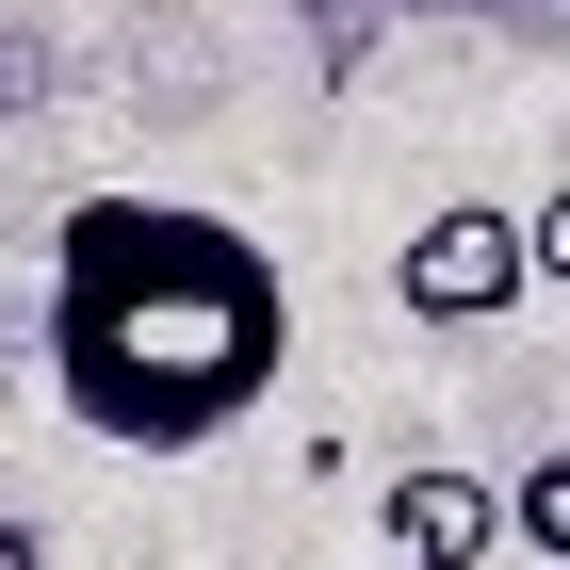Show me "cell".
I'll return each mask as SVG.
<instances>
[{"mask_svg": "<svg viewBox=\"0 0 570 570\" xmlns=\"http://www.w3.org/2000/svg\"><path fill=\"white\" fill-rule=\"evenodd\" d=\"M294 375V294L196 196H82L49 228V392L115 456H196Z\"/></svg>", "mask_w": 570, "mask_h": 570, "instance_id": "cell-1", "label": "cell"}, {"mask_svg": "<svg viewBox=\"0 0 570 570\" xmlns=\"http://www.w3.org/2000/svg\"><path fill=\"white\" fill-rule=\"evenodd\" d=\"M392 294L424 309V326H489L505 294H538V277H522V213H489V196H440V213L392 245Z\"/></svg>", "mask_w": 570, "mask_h": 570, "instance_id": "cell-2", "label": "cell"}, {"mask_svg": "<svg viewBox=\"0 0 570 570\" xmlns=\"http://www.w3.org/2000/svg\"><path fill=\"white\" fill-rule=\"evenodd\" d=\"M375 522H392V554H407V570H473L489 538H505V489L456 473V456H424V473H392V505H375Z\"/></svg>", "mask_w": 570, "mask_h": 570, "instance_id": "cell-3", "label": "cell"}, {"mask_svg": "<svg viewBox=\"0 0 570 570\" xmlns=\"http://www.w3.org/2000/svg\"><path fill=\"white\" fill-rule=\"evenodd\" d=\"M505 538H522V554H554V570H570V440H554V456H538L522 489H505Z\"/></svg>", "mask_w": 570, "mask_h": 570, "instance_id": "cell-4", "label": "cell"}, {"mask_svg": "<svg viewBox=\"0 0 570 570\" xmlns=\"http://www.w3.org/2000/svg\"><path fill=\"white\" fill-rule=\"evenodd\" d=\"M522 277H538V294H570V179L522 213Z\"/></svg>", "mask_w": 570, "mask_h": 570, "instance_id": "cell-5", "label": "cell"}, {"mask_svg": "<svg viewBox=\"0 0 570 570\" xmlns=\"http://www.w3.org/2000/svg\"><path fill=\"white\" fill-rule=\"evenodd\" d=\"M0 570H49V522H17V505H0Z\"/></svg>", "mask_w": 570, "mask_h": 570, "instance_id": "cell-6", "label": "cell"}, {"mask_svg": "<svg viewBox=\"0 0 570 570\" xmlns=\"http://www.w3.org/2000/svg\"><path fill=\"white\" fill-rule=\"evenodd\" d=\"M0 277H17V245H0Z\"/></svg>", "mask_w": 570, "mask_h": 570, "instance_id": "cell-7", "label": "cell"}]
</instances>
